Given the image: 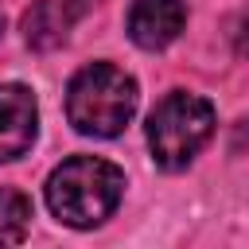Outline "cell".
Here are the masks:
<instances>
[{
    "instance_id": "1",
    "label": "cell",
    "mask_w": 249,
    "mask_h": 249,
    "mask_svg": "<svg viewBox=\"0 0 249 249\" xmlns=\"http://www.w3.org/2000/svg\"><path fill=\"white\" fill-rule=\"evenodd\" d=\"M124 195V175L109 160L97 156H70L47 179V206L58 222L74 230H89L105 222Z\"/></svg>"
},
{
    "instance_id": "2",
    "label": "cell",
    "mask_w": 249,
    "mask_h": 249,
    "mask_svg": "<svg viewBox=\"0 0 249 249\" xmlns=\"http://www.w3.org/2000/svg\"><path fill=\"white\" fill-rule=\"evenodd\" d=\"M136 82L113 62L82 66L66 86V117L86 136H117L136 113Z\"/></svg>"
},
{
    "instance_id": "3",
    "label": "cell",
    "mask_w": 249,
    "mask_h": 249,
    "mask_svg": "<svg viewBox=\"0 0 249 249\" xmlns=\"http://www.w3.org/2000/svg\"><path fill=\"white\" fill-rule=\"evenodd\" d=\"M214 132V109L206 97L198 93H167L152 117H148V148H152V160L167 171H179L187 167L198 148L210 140Z\"/></svg>"
},
{
    "instance_id": "4",
    "label": "cell",
    "mask_w": 249,
    "mask_h": 249,
    "mask_svg": "<svg viewBox=\"0 0 249 249\" xmlns=\"http://www.w3.org/2000/svg\"><path fill=\"white\" fill-rule=\"evenodd\" d=\"M187 23L183 0H132L128 8V39L144 51H160L171 39H179Z\"/></svg>"
},
{
    "instance_id": "5",
    "label": "cell",
    "mask_w": 249,
    "mask_h": 249,
    "mask_svg": "<svg viewBox=\"0 0 249 249\" xmlns=\"http://www.w3.org/2000/svg\"><path fill=\"white\" fill-rule=\"evenodd\" d=\"M39 109L27 86H0V163L23 156L35 140Z\"/></svg>"
},
{
    "instance_id": "6",
    "label": "cell",
    "mask_w": 249,
    "mask_h": 249,
    "mask_svg": "<svg viewBox=\"0 0 249 249\" xmlns=\"http://www.w3.org/2000/svg\"><path fill=\"white\" fill-rule=\"evenodd\" d=\"M93 0H39L23 12V39L35 51H54L66 43L74 19L89 8Z\"/></svg>"
},
{
    "instance_id": "7",
    "label": "cell",
    "mask_w": 249,
    "mask_h": 249,
    "mask_svg": "<svg viewBox=\"0 0 249 249\" xmlns=\"http://www.w3.org/2000/svg\"><path fill=\"white\" fill-rule=\"evenodd\" d=\"M27 226H31V198L23 191L0 187V245L23 241Z\"/></svg>"
},
{
    "instance_id": "8",
    "label": "cell",
    "mask_w": 249,
    "mask_h": 249,
    "mask_svg": "<svg viewBox=\"0 0 249 249\" xmlns=\"http://www.w3.org/2000/svg\"><path fill=\"white\" fill-rule=\"evenodd\" d=\"M233 51L241 54V58H249V8L237 16V23H233Z\"/></svg>"
},
{
    "instance_id": "9",
    "label": "cell",
    "mask_w": 249,
    "mask_h": 249,
    "mask_svg": "<svg viewBox=\"0 0 249 249\" xmlns=\"http://www.w3.org/2000/svg\"><path fill=\"white\" fill-rule=\"evenodd\" d=\"M0 35H4V19H0Z\"/></svg>"
}]
</instances>
